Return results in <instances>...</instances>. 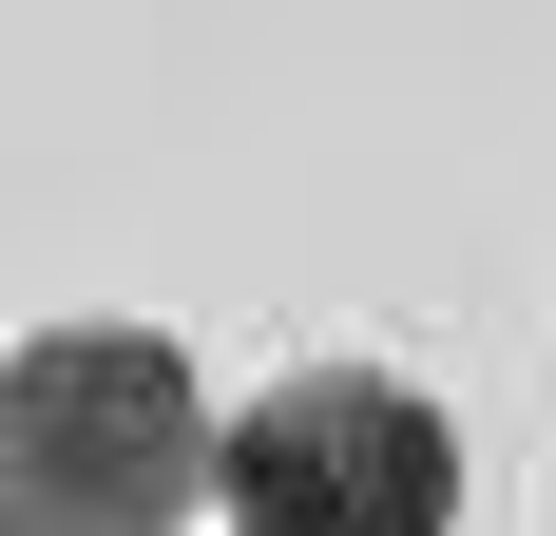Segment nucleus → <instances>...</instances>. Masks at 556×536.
<instances>
[{
    "label": "nucleus",
    "mask_w": 556,
    "mask_h": 536,
    "mask_svg": "<svg viewBox=\"0 0 556 536\" xmlns=\"http://www.w3.org/2000/svg\"><path fill=\"white\" fill-rule=\"evenodd\" d=\"M230 536H460V422L384 365H288L230 422Z\"/></svg>",
    "instance_id": "nucleus-2"
},
{
    "label": "nucleus",
    "mask_w": 556,
    "mask_h": 536,
    "mask_svg": "<svg viewBox=\"0 0 556 536\" xmlns=\"http://www.w3.org/2000/svg\"><path fill=\"white\" fill-rule=\"evenodd\" d=\"M192 480H230V422L192 403L154 326H39L0 383V518L20 536H173Z\"/></svg>",
    "instance_id": "nucleus-1"
}]
</instances>
